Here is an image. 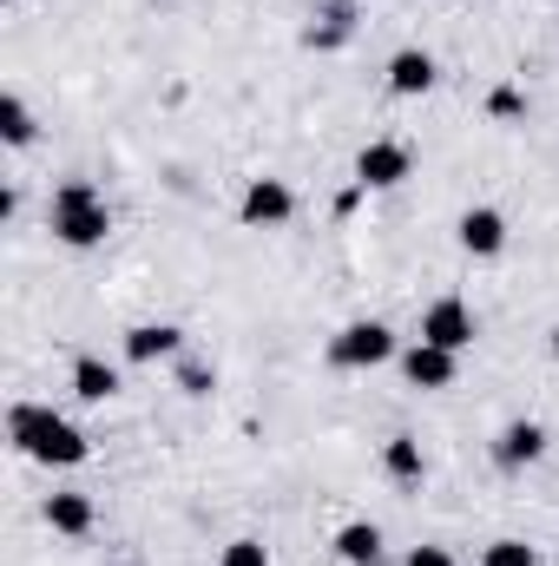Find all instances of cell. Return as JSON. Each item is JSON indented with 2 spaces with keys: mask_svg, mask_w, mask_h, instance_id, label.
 Here are the masks:
<instances>
[{
  "mask_svg": "<svg viewBox=\"0 0 559 566\" xmlns=\"http://www.w3.org/2000/svg\"><path fill=\"white\" fill-rule=\"evenodd\" d=\"M7 434H13L20 454H33V461H46V468H80V461L93 454V441H86L80 428L66 422V416H53V409H40V402H20V409L7 416Z\"/></svg>",
  "mask_w": 559,
  "mask_h": 566,
  "instance_id": "cell-1",
  "label": "cell"
},
{
  "mask_svg": "<svg viewBox=\"0 0 559 566\" xmlns=\"http://www.w3.org/2000/svg\"><path fill=\"white\" fill-rule=\"evenodd\" d=\"M46 224H53V238H60L66 251H93V244H106L113 211H106V198H99L86 178H66V185L53 191V205H46Z\"/></svg>",
  "mask_w": 559,
  "mask_h": 566,
  "instance_id": "cell-2",
  "label": "cell"
},
{
  "mask_svg": "<svg viewBox=\"0 0 559 566\" xmlns=\"http://www.w3.org/2000/svg\"><path fill=\"white\" fill-rule=\"evenodd\" d=\"M395 356H402V349H395V329L376 323V316L336 329V343H329V363H336V369H382V363H395Z\"/></svg>",
  "mask_w": 559,
  "mask_h": 566,
  "instance_id": "cell-3",
  "label": "cell"
},
{
  "mask_svg": "<svg viewBox=\"0 0 559 566\" xmlns=\"http://www.w3.org/2000/svg\"><path fill=\"white\" fill-rule=\"evenodd\" d=\"M481 336V323H474V310L461 303V296H434L428 310H421V343H434V349H467Z\"/></svg>",
  "mask_w": 559,
  "mask_h": 566,
  "instance_id": "cell-4",
  "label": "cell"
},
{
  "mask_svg": "<svg viewBox=\"0 0 559 566\" xmlns=\"http://www.w3.org/2000/svg\"><path fill=\"white\" fill-rule=\"evenodd\" d=\"M238 218H244L251 231H283V224L296 218V191H289L283 178H251L244 198H238Z\"/></svg>",
  "mask_w": 559,
  "mask_h": 566,
  "instance_id": "cell-5",
  "label": "cell"
},
{
  "mask_svg": "<svg viewBox=\"0 0 559 566\" xmlns=\"http://www.w3.org/2000/svg\"><path fill=\"white\" fill-rule=\"evenodd\" d=\"M409 171H415V151L395 145V139H369L356 151V185H362V191H395Z\"/></svg>",
  "mask_w": 559,
  "mask_h": 566,
  "instance_id": "cell-6",
  "label": "cell"
},
{
  "mask_svg": "<svg viewBox=\"0 0 559 566\" xmlns=\"http://www.w3.org/2000/svg\"><path fill=\"white\" fill-rule=\"evenodd\" d=\"M454 238H461L467 258H500V251H507V218H500L494 205H474V211H461Z\"/></svg>",
  "mask_w": 559,
  "mask_h": 566,
  "instance_id": "cell-7",
  "label": "cell"
},
{
  "mask_svg": "<svg viewBox=\"0 0 559 566\" xmlns=\"http://www.w3.org/2000/svg\"><path fill=\"white\" fill-rule=\"evenodd\" d=\"M547 454V428L540 422H507L494 434V468H507V474H520V468H534Z\"/></svg>",
  "mask_w": 559,
  "mask_h": 566,
  "instance_id": "cell-8",
  "label": "cell"
},
{
  "mask_svg": "<svg viewBox=\"0 0 559 566\" xmlns=\"http://www.w3.org/2000/svg\"><path fill=\"white\" fill-rule=\"evenodd\" d=\"M454 369H461L454 349H434V343H409V349H402V376H409L415 389H447Z\"/></svg>",
  "mask_w": 559,
  "mask_h": 566,
  "instance_id": "cell-9",
  "label": "cell"
},
{
  "mask_svg": "<svg viewBox=\"0 0 559 566\" xmlns=\"http://www.w3.org/2000/svg\"><path fill=\"white\" fill-rule=\"evenodd\" d=\"M184 349V329L178 323H133L126 329V363H165Z\"/></svg>",
  "mask_w": 559,
  "mask_h": 566,
  "instance_id": "cell-10",
  "label": "cell"
},
{
  "mask_svg": "<svg viewBox=\"0 0 559 566\" xmlns=\"http://www.w3.org/2000/svg\"><path fill=\"white\" fill-rule=\"evenodd\" d=\"M428 86H434V60H428L421 46H402V53L389 60V93H395V99H421Z\"/></svg>",
  "mask_w": 559,
  "mask_h": 566,
  "instance_id": "cell-11",
  "label": "cell"
},
{
  "mask_svg": "<svg viewBox=\"0 0 559 566\" xmlns=\"http://www.w3.org/2000/svg\"><path fill=\"white\" fill-rule=\"evenodd\" d=\"M73 396H80V402H113V396H119V369L99 363V356H80V363H73Z\"/></svg>",
  "mask_w": 559,
  "mask_h": 566,
  "instance_id": "cell-12",
  "label": "cell"
},
{
  "mask_svg": "<svg viewBox=\"0 0 559 566\" xmlns=\"http://www.w3.org/2000/svg\"><path fill=\"white\" fill-rule=\"evenodd\" d=\"M336 560H342V566H382V527L349 521V527L336 534Z\"/></svg>",
  "mask_w": 559,
  "mask_h": 566,
  "instance_id": "cell-13",
  "label": "cell"
},
{
  "mask_svg": "<svg viewBox=\"0 0 559 566\" xmlns=\"http://www.w3.org/2000/svg\"><path fill=\"white\" fill-rule=\"evenodd\" d=\"M382 468H389V481L415 488L421 474H428V454H421L415 434H389V448H382Z\"/></svg>",
  "mask_w": 559,
  "mask_h": 566,
  "instance_id": "cell-14",
  "label": "cell"
},
{
  "mask_svg": "<svg viewBox=\"0 0 559 566\" xmlns=\"http://www.w3.org/2000/svg\"><path fill=\"white\" fill-rule=\"evenodd\" d=\"M46 527L53 534H86L93 527V501L86 494H53L46 501Z\"/></svg>",
  "mask_w": 559,
  "mask_h": 566,
  "instance_id": "cell-15",
  "label": "cell"
},
{
  "mask_svg": "<svg viewBox=\"0 0 559 566\" xmlns=\"http://www.w3.org/2000/svg\"><path fill=\"white\" fill-rule=\"evenodd\" d=\"M33 133H40V126H33V113H27V99L7 93V99H0V139L20 151V145H33Z\"/></svg>",
  "mask_w": 559,
  "mask_h": 566,
  "instance_id": "cell-16",
  "label": "cell"
},
{
  "mask_svg": "<svg viewBox=\"0 0 559 566\" xmlns=\"http://www.w3.org/2000/svg\"><path fill=\"white\" fill-rule=\"evenodd\" d=\"M349 33H356V13H349V0H336V7L323 13V27H309V46H323V53H329V46H342Z\"/></svg>",
  "mask_w": 559,
  "mask_h": 566,
  "instance_id": "cell-17",
  "label": "cell"
},
{
  "mask_svg": "<svg viewBox=\"0 0 559 566\" xmlns=\"http://www.w3.org/2000/svg\"><path fill=\"white\" fill-rule=\"evenodd\" d=\"M481 566H540V554H534L527 541H494V547L481 554Z\"/></svg>",
  "mask_w": 559,
  "mask_h": 566,
  "instance_id": "cell-18",
  "label": "cell"
},
{
  "mask_svg": "<svg viewBox=\"0 0 559 566\" xmlns=\"http://www.w3.org/2000/svg\"><path fill=\"white\" fill-rule=\"evenodd\" d=\"M218 566H271V547H264V541H231V547L218 554Z\"/></svg>",
  "mask_w": 559,
  "mask_h": 566,
  "instance_id": "cell-19",
  "label": "cell"
},
{
  "mask_svg": "<svg viewBox=\"0 0 559 566\" xmlns=\"http://www.w3.org/2000/svg\"><path fill=\"white\" fill-rule=\"evenodd\" d=\"M487 113H494V119H520V113H527V99H520L514 86H494V93H487Z\"/></svg>",
  "mask_w": 559,
  "mask_h": 566,
  "instance_id": "cell-20",
  "label": "cell"
},
{
  "mask_svg": "<svg viewBox=\"0 0 559 566\" xmlns=\"http://www.w3.org/2000/svg\"><path fill=\"white\" fill-rule=\"evenodd\" d=\"M178 389H184V396H204V389H211V369L184 363V369H178Z\"/></svg>",
  "mask_w": 559,
  "mask_h": 566,
  "instance_id": "cell-21",
  "label": "cell"
},
{
  "mask_svg": "<svg viewBox=\"0 0 559 566\" xmlns=\"http://www.w3.org/2000/svg\"><path fill=\"white\" fill-rule=\"evenodd\" d=\"M402 566H454V554H447V547H415Z\"/></svg>",
  "mask_w": 559,
  "mask_h": 566,
  "instance_id": "cell-22",
  "label": "cell"
},
{
  "mask_svg": "<svg viewBox=\"0 0 559 566\" xmlns=\"http://www.w3.org/2000/svg\"><path fill=\"white\" fill-rule=\"evenodd\" d=\"M158 7H178V0H158Z\"/></svg>",
  "mask_w": 559,
  "mask_h": 566,
  "instance_id": "cell-23",
  "label": "cell"
},
{
  "mask_svg": "<svg viewBox=\"0 0 559 566\" xmlns=\"http://www.w3.org/2000/svg\"><path fill=\"white\" fill-rule=\"evenodd\" d=\"M7 7H13V0H7Z\"/></svg>",
  "mask_w": 559,
  "mask_h": 566,
  "instance_id": "cell-24",
  "label": "cell"
}]
</instances>
